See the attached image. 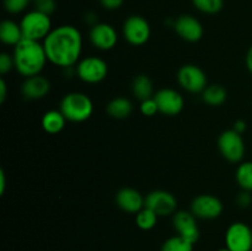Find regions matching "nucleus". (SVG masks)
<instances>
[{
  "mask_svg": "<svg viewBox=\"0 0 252 251\" xmlns=\"http://www.w3.org/2000/svg\"><path fill=\"white\" fill-rule=\"evenodd\" d=\"M31 0H4V7L10 14H20L29 6Z\"/></svg>",
  "mask_w": 252,
  "mask_h": 251,
  "instance_id": "nucleus-27",
  "label": "nucleus"
},
{
  "mask_svg": "<svg viewBox=\"0 0 252 251\" xmlns=\"http://www.w3.org/2000/svg\"><path fill=\"white\" fill-rule=\"evenodd\" d=\"M191 212L197 219H216L223 213V203L213 194H199L192 201Z\"/></svg>",
  "mask_w": 252,
  "mask_h": 251,
  "instance_id": "nucleus-10",
  "label": "nucleus"
},
{
  "mask_svg": "<svg viewBox=\"0 0 252 251\" xmlns=\"http://www.w3.org/2000/svg\"><path fill=\"white\" fill-rule=\"evenodd\" d=\"M246 128H248V126H246V122H244V121H241V120H238L235 123H234L233 129L235 130V132L243 134V133L246 130Z\"/></svg>",
  "mask_w": 252,
  "mask_h": 251,
  "instance_id": "nucleus-33",
  "label": "nucleus"
},
{
  "mask_svg": "<svg viewBox=\"0 0 252 251\" xmlns=\"http://www.w3.org/2000/svg\"><path fill=\"white\" fill-rule=\"evenodd\" d=\"M140 112L144 116H147V117H153V116H155L159 112V107H158V103L155 101L154 96L144 101H140Z\"/></svg>",
  "mask_w": 252,
  "mask_h": 251,
  "instance_id": "nucleus-28",
  "label": "nucleus"
},
{
  "mask_svg": "<svg viewBox=\"0 0 252 251\" xmlns=\"http://www.w3.org/2000/svg\"><path fill=\"white\" fill-rule=\"evenodd\" d=\"M192 4L198 11L203 14L213 15L223 9V0H192Z\"/></svg>",
  "mask_w": 252,
  "mask_h": 251,
  "instance_id": "nucleus-26",
  "label": "nucleus"
},
{
  "mask_svg": "<svg viewBox=\"0 0 252 251\" xmlns=\"http://www.w3.org/2000/svg\"><path fill=\"white\" fill-rule=\"evenodd\" d=\"M236 182L244 191H252V161L241 162L236 169Z\"/></svg>",
  "mask_w": 252,
  "mask_h": 251,
  "instance_id": "nucleus-23",
  "label": "nucleus"
},
{
  "mask_svg": "<svg viewBox=\"0 0 252 251\" xmlns=\"http://www.w3.org/2000/svg\"><path fill=\"white\" fill-rule=\"evenodd\" d=\"M20 26L24 38L32 39V41H43L52 31V21L49 15L43 14L38 10L26 12L22 16Z\"/></svg>",
  "mask_w": 252,
  "mask_h": 251,
  "instance_id": "nucleus-4",
  "label": "nucleus"
},
{
  "mask_svg": "<svg viewBox=\"0 0 252 251\" xmlns=\"http://www.w3.org/2000/svg\"><path fill=\"white\" fill-rule=\"evenodd\" d=\"M251 251H252V250H251Z\"/></svg>",
  "mask_w": 252,
  "mask_h": 251,
  "instance_id": "nucleus-38",
  "label": "nucleus"
},
{
  "mask_svg": "<svg viewBox=\"0 0 252 251\" xmlns=\"http://www.w3.org/2000/svg\"><path fill=\"white\" fill-rule=\"evenodd\" d=\"M145 207L152 209L159 217L174 216L176 213L177 199L170 192L164 189H155L145 197Z\"/></svg>",
  "mask_w": 252,
  "mask_h": 251,
  "instance_id": "nucleus-11",
  "label": "nucleus"
},
{
  "mask_svg": "<svg viewBox=\"0 0 252 251\" xmlns=\"http://www.w3.org/2000/svg\"><path fill=\"white\" fill-rule=\"evenodd\" d=\"M159 112L165 116H177L185 106V100L179 91L174 89H160L154 95Z\"/></svg>",
  "mask_w": 252,
  "mask_h": 251,
  "instance_id": "nucleus-14",
  "label": "nucleus"
},
{
  "mask_svg": "<svg viewBox=\"0 0 252 251\" xmlns=\"http://www.w3.org/2000/svg\"><path fill=\"white\" fill-rule=\"evenodd\" d=\"M132 93L135 98L144 101L153 96V83L150 78L144 74H139L132 81Z\"/></svg>",
  "mask_w": 252,
  "mask_h": 251,
  "instance_id": "nucleus-21",
  "label": "nucleus"
},
{
  "mask_svg": "<svg viewBox=\"0 0 252 251\" xmlns=\"http://www.w3.org/2000/svg\"><path fill=\"white\" fill-rule=\"evenodd\" d=\"M116 203L123 212L137 214L145 207V198L137 189L123 187L116 193Z\"/></svg>",
  "mask_w": 252,
  "mask_h": 251,
  "instance_id": "nucleus-16",
  "label": "nucleus"
},
{
  "mask_svg": "<svg viewBox=\"0 0 252 251\" xmlns=\"http://www.w3.org/2000/svg\"><path fill=\"white\" fill-rule=\"evenodd\" d=\"M59 110L66 121L84 122L89 120L94 112V103L86 94L69 93L62 98Z\"/></svg>",
  "mask_w": 252,
  "mask_h": 251,
  "instance_id": "nucleus-3",
  "label": "nucleus"
},
{
  "mask_svg": "<svg viewBox=\"0 0 252 251\" xmlns=\"http://www.w3.org/2000/svg\"><path fill=\"white\" fill-rule=\"evenodd\" d=\"M51 90V83L46 76L34 75L26 78V80L22 84V95L27 100H39L47 96V94Z\"/></svg>",
  "mask_w": 252,
  "mask_h": 251,
  "instance_id": "nucleus-17",
  "label": "nucleus"
},
{
  "mask_svg": "<svg viewBox=\"0 0 252 251\" xmlns=\"http://www.w3.org/2000/svg\"><path fill=\"white\" fill-rule=\"evenodd\" d=\"M177 81L184 90L191 94L203 93L204 89L208 86L206 73L194 64L182 65L177 71Z\"/></svg>",
  "mask_w": 252,
  "mask_h": 251,
  "instance_id": "nucleus-7",
  "label": "nucleus"
},
{
  "mask_svg": "<svg viewBox=\"0 0 252 251\" xmlns=\"http://www.w3.org/2000/svg\"><path fill=\"white\" fill-rule=\"evenodd\" d=\"M79 79L88 84L101 83L108 74V65L102 58L91 56L79 61L75 66Z\"/></svg>",
  "mask_w": 252,
  "mask_h": 251,
  "instance_id": "nucleus-5",
  "label": "nucleus"
},
{
  "mask_svg": "<svg viewBox=\"0 0 252 251\" xmlns=\"http://www.w3.org/2000/svg\"><path fill=\"white\" fill-rule=\"evenodd\" d=\"M228 93L221 85H208L202 93V98L209 106H220L225 102Z\"/></svg>",
  "mask_w": 252,
  "mask_h": 251,
  "instance_id": "nucleus-22",
  "label": "nucleus"
},
{
  "mask_svg": "<svg viewBox=\"0 0 252 251\" xmlns=\"http://www.w3.org/2000/svg\"><path fill=\"white\" fill-rule=\"evenodd\" d=\"M12 58L16 71L25 78L41 74L48 61L43 43L27 38H22L14 47Z\"/></svg>",
  "mask_w": 252,
  "mask_h": 251,
  "instance_id": "nucleus-2",
  "label": "nucleus"
},
{
  "mask_svg": "<svg viewBox=\"0 0 252 251\" xmlns=\"http://www.w3.org/2000/svg\"><path fill=\"white\" fill-rule=\"evenodd\" d=\"M90 42L100 51H110L117 44L118 34L115 27L106 22H97L90 30Z\"/></svg>",
  "mask_w": 252,
  "mask_h": 251,
  "instance_id": "nucleus-12",
  "label": "nucleus"
},
{
  "mask_svg": "<svg viewBox=\"0 0 252 251\" xmlns=\"http://www.w3.org/2000/svg\"><path fill=\"white\" fill-rule=\"evenodd\" d=\"M158 218H159V216L157 213H154L152 209L144 207L142 211L135 214V224L142 230H152L157 225Z\"/></svg>",
  "mask_w": 252,
  "mask_h": 251,
  "instance_id": "nucleus-25",
  "label": "nucleus"
},
{
  "mask_svg": "<svg viewBox=\"0 0 252 251\" xmlns=\"http://www.w3.org/2000/svg\"><path fill=\"white\" fill-rule=\"evenodd\" d=\"M12 68H15L12 56H10V54L7 53L0 54V73L6 74L7 71L11 70Z\"/></svg>",
  "mask_w": 252,
  "mask_h": 251,
  "instance_id": "nucleus-30",
  "label": "nucleus"
},
{
  "mask_svg": "<svg viewBox=\"0 0 252 251\" xmlns=\"http://www.w3.org/2000/svg\"><path fill=\"white\" fill-rule=\"evenodd\" d=\"M246 66H248L249 71L252 74V46L249 48L248 53H246Z\"/></svg>",
  "mask_w": 252,
  "mask_h": 251,
  "instance_id": "nucleus-36",
  "label": "nucleus"
},
{
  "mask_svg": "<svg viewBox=\"0 0 252 251\" xmlns=\"http://www.w3.org/2000/svg\"><path fill=\"white\" fill-rule=\"evenodd\" d=\"M175 32L184 41L197 42L203 36V26L192 15H181L174 22Z\"/></svg>",
  "mask_w": 252,
  "mask_h": 251,
  "instance_id": "nucleus-15",
  "label": "nucleus"
},
{
  "mask_svg": "<svg viewBox=\"0 0 252 251\" xmlns=\"http://www.w3.org/2000/svg\"><path fill=\"white\" fill-rule=\"evenodd\" d=\"M34 5V10L51 15L56 10V0H32Z\"/></svg>",
  "mask_w": 252,
  "mask_h": 251,
  "instance_id": "nucleus-29",
  "label": "nucleus"
},
{
  "mask_svg": "<svg viewBox=\"0 0 252 251\" xmlns=\"http://www.w3.org/2000/svg\"><path fill=\"white\" fill-rule=\"evenodd\" d=\"M24 38L21 26L12 20H4L0 25V39L7 46H16Z\"/></svg>",
  "mask_w": 252,
  "mask_h": 251,
  "instance_id": "nucleus-18",
  "label": "nucleus"
},
{
  "mask_svg": "<svg viewBox=\"0 0 252 251\" xmlns=\"http://www.w3.org/2000/svg\"><path fill=\"white\" fill-rule=\"evenodd\" d=\"M217 251H230V250H229L228 248H221V249H219V250H217Z\"/></svg>",
  "mask_w": 252,
  "mask_h": 251,
  "instance_id": "nucleus-37",
  "label": "nucleus"
},
{
  "mask_svg": "<svg viewBox=\"0 0 252 251\" xmlns=\"http://www.w3.org/2000/svg\"><path fill=\"white\" fill-rule=\"evenodd\" d=\"M65 122L66 118L64 117L61 110L47 111L42 117V127L49 134H57V133L62 132Z\"/></svg>",
  "mask_w": 252,
  "mask_h": 251,
  "instance_id": "nucleus-20",
  "label": "nucleus"
},
{
  "mask_svg": "<svg viewBox=\"0 0 252 251\" xmlns=\"http://www.w3.org/2000/svg\"><path fill=\"white\" fill-rule=\"evenodd\" d=\"M98 1L107 10H116L123 4V0H98Z\"/></svg>",
  "mask_w": 252,
  "mask_h": 251,
  "instance_id": "nucleus-32",
  "label": "nucleus"
},
{
  "mask_svg": "<svg viewBox=\"0 0 252 251\" xmlns=\"http://www.w3.org/2000/svg\"><path fill=\"white\" fill-rule=\"evenodd\" d=\"M6 94H7V88H6V83H5L4 79L0 80V102H4L5 98H6Z\"/></svg>",
  "mask_w": 252,
  "mask_h": 251,
  "instance_id": "nucleus-34",
  "label": "nucleus"
},
{
  "mask_svg": "<svg viewBox=\"0 0 252 251\" xmlns=\"http://www.w3.org/2000/svg\"><path fill=\"white\" fill-rule=\"evenodd\" d=\"M193 243L176 234L162 243L160 251H193Z\"/></svg>",
  "mask_w": 252,
  "mask_h": 251,
  "instance_id": "nucleus-24",
  "label": "nucleus"
},
{
  "mask_svg": "<svg viewBox=\"0 0 252 251\" xmlns=\"http://www.w3.org/2000/svg\"><path fill=\"white\" fill-rule=\"evenodd\" d=\"M218 148L224 159L230 162H239L245 155V142L240 133L234 129L224 130L218 138Z\"/></svg>",
  "mask_w": 252,
  "mask_h": 251,
  "instance_id": "nucleus-6",
  "label": "nucleus"
},
{
  "mask_svg": "<svg viewBox=\"0 0 252 251\" xmlns=\"http://www.w3.org/2000/svg\"><path fill=\"white\" fill-rule=\"evenodd\" d=\"M236 201H238L239 206L243 207V208H245V207H249L251 204V202H252L250 192H248V191L241 192V193L238 196V199H236Z\"/></svg>",
  "mask_w": 252,
  "mask_h": 251,
  "instance_id": "nucleus-31",
  "label": "nucleus"
},
{
  "mask_svg": "<svg viewBox=\"0 0 252 251\" xmlns=\"http://www.w3.org/2000/svg\"><path fill=\"white\" fill-rule=\"evenodd\" d=\"M225 248L230 251H251L252 229L243 221L230 224L225 231Z\"/></svg>",
  "mask_w": 252,
  "mask_h": 251,
  "instance_id": "nucleus-9",
  "label": "nucleus"
},
{
  "mask_svg": "<svg viewBox=\"0 0 252 251\" xmlns=\"http://www.w3.org/2000/svg\"><path fill=\"white\" fill-rule=\"evenodd\" d=\"M123 37L132 46H143L150 38V25L139 15H132L123 24Z\"/></svg>",
  "mask_w": 252,
  "mask_h": 251,
  "instance_id": "nucleus-8",
  "label": "nucleus"
},
{
  "mask_svg": "<svg viewBox=\"0 0 252 251\" xmlns=\"http://www.w3.org/2000/svg\"><path fill=\"white\" fill-rule=\"evenodd\" d=\"M106 111H107V113L112 118H116V120H125V118L129 117L130 113H132L133 105L130 102V100H128L127 97L118 96V97L112 98L107 103Z\"/></svg>",
  "mask_w": 252,
  "mask_h": 251,
  "instance_id": "nucleus-19",
  "label": "nucleus"
},
{
  "mask_svg": "<svg viewBox=\"0 0 252 251\" xmlns=\"http://www.w3.org/2000/svg\"><path fill=\"white\" fill-rule=\"evenodd\" d=\"M5 187H6V176H5V172L0 171V194H4Z\"/></svg>",
  "mask_w": 252,
  "mask_h": 251,
  "instance_id": "nucleus-35",
  "label": "nucleus"
},
{
  "mask_svg": "<svg viewBox=\"0 0 252 251\" xmlns=\"http://www.w3.org/2000/svg\"><path fill=\"white\" fill-rule=\"evenodd\" d=\"M43 47L47 59L52 64L62 68H71L80 59L83 37L75 26L62 25L52 29L48 36L43 39Z\"/></svg>",
  "mask_w": 252,
  "mask_h": 251,
  "instance_id": "nucleus-1",
  "label": "nucleus"
},
{
  "mask_svg": "<svg viewBox=\"0 0 252 251\" xmlns=\"http://www.w3.org/2000/svg\"><path fill=\"white\" fill-rule=\"evenodd\" d=\"M172 225L177 235L187 239L193 244L198 241V224H197V218L192 214V212L177 211L172 217Z\"/></svg>",
  "mask_w": 252,
  "mask_h": 251,
  "instance_id": "nucleus-13",
  "label": "nucleus"
}]
</instances>
